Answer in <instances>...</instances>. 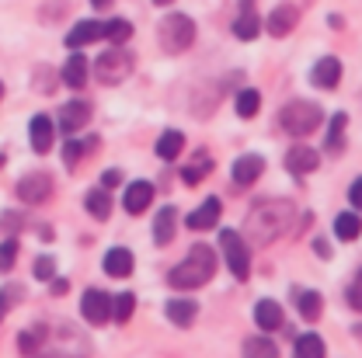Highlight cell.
Here are the masks:
<instances>
[{
	"instance_id": "ba28073f",
	"label": "cell",
	"mask_w": 362,
	"mask_h": 358,
	"mask_svg": "<svg viewBox=\"0 0 362 358\" xmlns=\"http://www.w3.org/2000/svg\"><path fill=\"white\" fill-rule=\"evenodd\" d=\"M90 101L84 97H74V101H66L63 108H59V119H56V129L63 136H81L84 133V126L90 122Z\"/></svg>"
},
{
	"instance_id": "8fae6325",
	"label": "cell",
	"mask_w": 362,
	"mask_h": 358,
	"mask_svg": "<svg viewBox=\"0 0 362 358\" xmlns=\"http://www.w3.org/2000/svg\"><path fill=\"white\" fill-rule=\"evenodd\" d=\"M220 216H223V202H220L216 195H209V198H202V202L185 216V226H188L192 233H206V229L220 226Z\"/></svg>"
},
{
	"instance_id": "b9f144b4",
	"label": "cell",
	"mask_w": 362,
	"mask_h": 358,
	"mask_svg": "<svg viewBox=\"0 0 362 358\" xmlns=\"http://www.w3.org/2000/svg\"><path fill=\"white\" fill-rule=\"evenodd\" d=\"M35 77H39V80H35V90H45V94H49V90H56V84H59V80H56V73H52L49 66H39V70H35Z\"/></svg>"
},
{
	"instance_id": "83f0119b",
	"label": "cell",
	"mask_w": 362,
	"mask_h": 358,
	"mask_svg": "<svg viewBox=\"0 0 362 358\" xmlns=\"http://www.w3.org/2000/svg\"><path fill=\"white\" fill-rule=\"evenodd\" d=\"M52 334H49V327L45 323H32V327H25L21 334H18V352L21 355H39V352H45V341H49Z\"/></svg>"
},
{
	"instance_id": "484cf974",
	"label": "cell",
	"mask_w": 362,
	"mask_h": 358,
	"mask_svg": "<svg viewBox=\"0 0 362 358\" xmlns=\"http://www.w3.org/2000/svg\"><path fill=\"white\" fill-rule=\"evenodd\" d=\"M164 316L175 323V327H192L195 323V316H199V303L195 299H188V296H178V299H168V306H164Z\"/></svg>"
},
{
	"instance_id": "7a4b0ae2",
	"label": "cell",
	"mask_w": 362,
	"mask_h": 358,
	"mask_svg": "<svg viewBox=\"0 0 362 358\" xmlns=\"http://www.w3.org/2000/svg\"><path fill=\"white\" fill-rule=\"evenodd\" d=\"M216 265H220V258H216V251H213L209 244H192V251L181 258L175 268L168 271V285H171V289H178V292L202 289V285H209V282H213Z\"/></svg>"
},
{
	"instance_id": "f546056e",
	"label": "cell",
	"mask_w": 362,
	"mask_h": 358,
	"mask_svg": "<svg viewBox=\"0 0 362 358\" xmlns=\"http://www.w3.org/2000/svg\"><path fill=\"white\" fill-rule=\"evenodd\" d=\"M240 358H279V345L272 341L269 334H251L240 341Z\"/></svg>"
},
{
	"instance_id": "8992f818",
	"label": "cell",
	"mask_w": 362,
	"mask_h": 358,
	"mask_svg": "<svg viewBox=\"0 0 362 358\" xmlns=\"http://www.w3.org/2000/svg\"><path fill=\"white\" fill-rule=\"evenodd\" d=\"M220 251H223L230 275H233L237 282H247V278H251V244L244 240V233L223 226V229H220Z\"/></svg>"
},
{
	"instance_id": "9c48e42d",
	"label": "cell",
	"mask_w": 362,
	"mask_h": 358,
	"mask_svg": "<svg viewBox=\"0 0 362 358\" xmlns=\"http://www.w3.org/2000/svg\"><path fill=\"white\" fill-rule=\"evenodd\" d=\"M296 25H300V7L296 4H279V7L269 11V18H262V28L272 39H286L289 32H296Z\"/></svg>"
},
{
	"instance_id": "ac0fdd59",
	"label": "cell",
	"mask_w": 362,
	"mask_h": 358,
	"mask_svg": "<svg viewBox=\"0 0 362 358\" xmlns=\"http://www.w3.org/2000/svg\"><path fill=\"white\" fill-rule=\"evenodd\" d=\"M289 296H293V306H296V314L303 316L307 323H317V320H320V314H324V296H320L317 289L293 285V289H289Z\"/></svg>"
},
{
	"instance_id": "7bdbcfd3",
	"label": "cell",
	"mask_w": 362,
	"mask_h": 358,
	"mask_svg": "<svg viewBox=\"0 0 362 358\" xmlns=\"http://www.w3.org/2000/svg\"><path fill=\"white\" fill-rule=\"evenodd\" d=\"M349 205H352L356 213H362V174L352 178V184H349Z\"/></svg>"
},
{
	"instance_id": "d590c367",
	"label": "cell",
	"mask_w": 362,
	"mask_h": 358,
	"mask_svg": "<svg viewBox=\"0 0 362 358\" xmlns=\"http://www.w3.org/2000/svg\"><path fill=\"white\" fill-rule=\"evenodd\" d=\"M105 39L112 45H126L133 39V21H126V18H112V21H105Z\"/></svg>"
},
{
	"instance_id": "836d02e7",
	"label": "cell",
	"mask_w": 362,
	"mask_h": 358,
	"mask_svg": "<svg viewBox=\"0 0 362 358\" xmlns=\"http://www.w3.org/2000/svg\"><path fill=\"white\" fill-rule=\"evenodd\" d=\"M233 112H237V119H255L262 112V90H255V88L237 90L233 94Z\"/></svg>"
},
{
	"instance_id": "74e56055",
	"label": "cell",
	"mask_w": 362,
	"mask_h": 358,
	"mask_svg": "<svg viewBox=\"0 0 362 358\" xmlns=\"http://www.w3.org/2000/svg\"><path fill=\"white\" fill-rule=\"evenodd\" d=\"M18 254H21V240L18 237H4L0 240V271H11L18 265Z\"/></svg>"
},
{
	"instance_id": "2e32d148",
	"label": "cell",
	"mask_w": 362,
	"mask_h": 358,
	"mask_svg": "<svg viewBox=\"0 0 362 358\" xmlns=\"http://www.w3.org/2000/svg\"><path fill=\"white\" fill-rule=\"evenodd\" d=\"M90 80V63L81 49H70V59L59 70V84H66L70 90H84V84Z\"/></svg>"
},
{
	"instance_id": "7dc6e473",
	"label": "cell",
	"mask_w": 362,
	"mask_h": 358,
	"mask_svg": "<svg viewBox=\"0 0 362 358\" xmlns=\"http://www.w3.org/2000/svg\"><path fill=\"white\" fill-rule=\"evenodd\" d=\"M90 7H98V11H105V7H112V0H90Z\"/></svg>"
},
{
	"instance_id": "cb8c5ba5",
	"label": "cell",
	"mask_w": 362,
	"mask_h": 358,
	"mask_svg": "<svg viewBox=\"0 0 362 358\" xmlns=\"http://www.w3.org/2000/svg\"><path fill=\"white\" fill-rule=\"evenodd\" d=\"M105 271L112 275V278H129L136 268V258L129 247H108V254H105Z\"/></svg>"
},
{
	"instance_id": "277c9868",
	"label": "cell",
	"mask_w": 362,
	"mask_h": 358,
	"mask_svg": "<svg viewBox=\"0 0 362 358\" xmlns=\"http://www.w3.org/2000/svg\"><path fill=\"white\" fill-rule=\"evenodd\" d=\"M90 70H94V80H98L101 88H119L136 70V56L126 45H112V49H105V52L94 59Z\"/></svg>"
},
{
	"instance_id": "ffe728a7",
	"label": "cell",
	"mask_w": 362,
	"mask_h": 358,
	"mask_svg": "<svg viewBox=\"0 0 362 358\" xmlns=\"http://www.w3.org/2000/svg\"><path fill=\"white\" fill-rule=\"evenodd\" d=\"M233 35L240 42H251L262 35V14L255 11V0H240V14L233 18Z\"/></svg>"
},
{
	"instance_id": "f6af8a7d",
	"label": "cell",
	"mask_w": 362,
	"mask_h": 358,
	"mask_svg": "<svg viewBox=\"0 0 362 358\" xmlns=\"http://www.w3.org/2000/svg\"><path fill=\"white\" fill-rule=\"evenodd\" d=\"M314 254H317V258H324V261H327V258H331L334 251H331V244H327L324 237H317V240H314Z\"/></svg>"
},
{
	"instance_id": "4316f807",
	"label": "cell",
	"mask_w": 362,
	"mask_h": 358,
	"mask_svg": "<svg viewBox=\"0 0 362 358\" xmlns=\"http://www.w3.org/2000/svg\"><path fill=\"white\" fill-rule=\"evenodd\" d=\"M98 136H90V139H77V136H66V143H63V164H66V171H77V164L88 157L90 150H98Z\"/></svg>"
},
{
	"instance_id": "c3c4849f",
	"label": "cell",
	"mask_w": 362,
	"mask_h": 358,
	"mask_svg": "<svg viewBox=\"0 0 362 358\" xmlns=\"http://www.w3.org/2000/svg\"><path fill=\"white\" fill-rule=\"evenodd\" d=\"M32 358H63V355H42V352H39V355H32Z\"/></svg>"
},
{
	"instance_id": "d4e9b609",
	"label": "cell",
	"mask_w": 362,
	"mask_h": 358,
	"mask_svg": "<svg viewBox=\"0 0 362 358\" xmlns=\"http://www.w3.org/2000/svg\"><path fill=\"white\" fill-rule=\"evenodd\" d=\"M84 209H88L90 220H98V223H105L108 216H112V209H115V202H112V191L108 188H90L88 195H84Z\"/></svg>"
},
{
	"instance_id": "6da1fadb",
	"label": "cell",
	"mask_w": 362,
	"mask_h": 358,
	"mask_svg": "<svg viewBox=\"0 0 362 358\" xmlns=\"http://www.w3.org/2000/svg\"><path fill=\"white\" fill-rule=\"evenodd\" d=\"M296 226V202L289 198H262L251 205L244 220V240L251 247H269Z\"/></svg>"
},
{
	"instance_id": "3957f363",
	"label": "cell",
	"mask_w": 362,
	"mask_h": 358,
	"mask_svg": "<svg viewBox=\"0 0 362 358\" xmlns=\"http://www.w3.org/2000/svg\"><path fill=\"white\" fill-rule=\"evenodd\" d=\"M320 122H324L320 105L307 101V97H293V101H289V105H282V112H279V129H282V133H289L293 139H303V136L317 133V129H320Z\"/></svg>"
},
{
	"instance_id": "d6a6232c",
	"label": "cell",
	"mask_w": 362,
	"mask_h": 358,
	"mask_svg": "<svg viewBox=\"0 0 362 358\" xmlns=\"http://www.w3.org/2000/svg\"><path fill=\"white\" fill-rule=\"evenodd\" d=\"M324 355H327V345L314 330H307V334H300L293 341V358H324Z\"/></svg>"
},
{
	"instance_id": "60d3db41",
	"label": "cell",
	"mask_w": 362,
	"mask_h": 358,
	"mask_svg": "<svg viewBox=\"0 0 362 358\" xmlns=\"http://www.w3.org/2000/svg\"><path fill=\"white\" fill-rule=\"evenodd\" d=\"M345 299H349V306H352L356 314H362V268L356 271V278L349 282V289H345Z\"/></svg>"
},
{
	"instance_id": "1f68e13d",
	"label": "cell",
	"mask_w": 362,
	"mask_h": 358,
	"mask_svg": "<svg viewBox=\"0 0 362 358\" xmlns=\"http://www.w3.org/2000/svg\"><path fill=\"white\" fill-rule=\"evenodd\" d=\"M334 237L338 240H345V244H352V240H359L362 237V216L356 209H349V213H338L334 216Z\"/></svg>"
},
{
	"instance_id": "bcb514c9",
	"label": "cell",
	"mask_w": 362,
	"mask_h": 358,
	"mask_svg": "<svg viewBox=\"0 0 362 358\" xmlns=\"http://www.w3.org/2000/svg\"><path fill=\"white\" fill-rule=\"evenodd\" d=\"M49 282H52V296H66V292H70V282H66V278H56V275H52Z\"/></svg>"
},
{
	"instance_id": "603a6c76",
	"label": "cell",
	"mask_w": 362,
	"mask_h": 358,
	"mask_svg": "<svg viewBox=\"0 0 362 358\" xmlns=\"http://www.w3.org/2000/svg\"><path fill=\"white\" fill-rule=\"evenodd\" d=\"M98 39H105V21H77L66 32V49H84Z\"/></svg>"
},
{
	"instance_id": "7402d4cb",
	"label": "cell",
	"mask_w": 362,
	"mask_h": 358,
	"mask_svg": "<svg viewBox=\"0 0 362 358\" xmlns=\"http://www.w3.org/2000/svg\"><path fill=\"white\" fill-rule=\"evenodd\" d=\"M345 129H349V115L345 112H334L327 119V129H324V153L327 157H334V153L345 150Z\"/></svg>"
},
{
	"instance_id": "4fadbf2b",
	"label": "cell",
	"mask_w": 362,
	"mask_h": 358,
	"mask_svg": "<svg viewBox=\"0 0 362 358\" xmlns=\"http://www.w3.org/2000/svg\"><path fill=\"white\" fill-rule=\"evenodd\" d=\"M320 160H324L320 150L307 146V143H296V146L286 153V171H289L293 178H307V174H314L317 167H320Z\"/></svg>"
},
{
	"instance_id": "9a60e30c",
	"label": "cell",
	"mask_w": 362,
	"mask_h": 358,
	"mask_svg": "<svg viewBox=\"0 0 362 358\" xmlns=\"http://www.w3.org/2000/svg\"><path fill=\"white\" fill-rule=\"evenodd\" d=\"M153 195H157V188H153V181H129L126 184V191H122V209L129 213V216H143L150 205H153Z\"/></svg>"
},
{
	"instance_id": "d6986e66",
	"label": "cell",
	"mask_w": 362,
	"mask_h": 358,
	"mask_svg": "<svg viewBox=\"0 0 362 358\" xmlns=\"http://www.w3.org/2000/svg\"><path fill=\"white\" fill-rule=\"evenodd\" d=\"M28 143H32V150L39 157H45L52 150V143H56V122L49 115H32V122H28Z\"/></svg>"
},
{
	"instance_id": "30bf717a",
	"label": "cell",
	"mask_w": 362,
	"mask_h": 358,
	"mask_svg": "<svg viewBox=\"0 0 362 358\" xmlns=\"http://www.w3.org/2000/svg\"><path fill=\"white\" fill-rule=\"evenodd\" d=\"M81 316L88 320L90 327H105L112 320V296L105 289H88L81 296Z\"/></svg>"
},
{
	"instance_id": "f907efd6",
	"label": "cell",
	"mask_w": 362,
	"mask_h": 358,
	"mask_svg": "<svg viewBox=\"0 0 362 358\" xmlns=\"http://www.w3.org/2000/svg\"><path fill=\"white\" fill-rule=\"evenodd\" d=\"M4 160H7V157H4V153H0V167H4Z\"/></svg>"
},
{
	"instance_id": "7c38bea8",
	"label": "cell",
	"mask_w": 362,
	"mask_h": 358,
	"mask_svg": "<svg viewBox=\"0 0 362 358\" xmlns=\"http://www.w3.org/2000/svg\"><path fill=\"white\" fill-rule=\"evenodd\" d=\"M216 171V160H213V153L209 150H195L185 164H181V171H178V178L185 188H195V184H202V181L209 178Z\"/></svg>"
},
{
	"instance_id": "5b68a950",
	"label": "cell",
	"mask_w": 362,
	"mask_h": 358,
	"mask_svg": "<svg viewBox=\"0 0 362 358\" xmlns=\"http://www.w3.org/2000/svg\"><path fill=\"white\" fill-rule=\"evenodd\" d=\"M157 42H160L164 52H171V56L192 49V42H195V21H192L188 14H181V11H171V14L160 18V25H157Z\"/></svg>"
},
{
	"instance_id": "816d5d0a",
	"label": "cell",
	"mask_w": 362,
	"mask_h": 358,
	"mask_svg": "<svg viewBox=\"0 0 362 358\" xmlns=\"http://www.w3.org/2000/svg\"><path fill=\"white\" fill-rule=\"evenodd\" d=\"M0 97H4V80H0Z\"/></svg>"
},
{
	"instance_id": "5bb4252c",
	"label": "cell",
	"mask_w": 362,
	"mask_h": 358,
	"mask_svg": "<svg viewBox=\"0 0 362 358\" xmlns=\"http://www.w3.org/2000/svg\"><path fill=\"white\" fill-rule=\"evenodd\" d=\"M262 174H265V157H262V153H240V157L233 160V171H230V178H233V188H237V191L258 184Z\"/></svg>"
},
{
	"instance_id": "e0dca14e",
	"label": "cell",
	"mask_w": 362,
	"mask_h": 358,
	"mask_svg": "<svg viewBox=\"0 0 362 358\" xmlns=\"http://www.w3.org/2000/svg\"><path fill=\"white\" fill-rule=\"evenodd\" d=\"M341 59L338 56H320L314 63V70H310V84H314L317 90H334L338 84H341Z\"/></svg>"
},
{
	"instance_id": "4dcf8cb0",
	"label": "cell",
	"mask_w": 362,
	"mask_h": 358,
	"mask_svg": "<svg viewBox=\"0 0 362 358\" xmlns=\"http://www.w3.org/2000/svg\"><path fill=\"white\" fill-rule=\"evenodd\" d=\"M181 150H185V133H178V129H164V133H160V139H157V146H153L157 160H164V164L178 160Z\"/></svg>"
},
{
	"instance_id": "f1b7e54d",
	"label": "cell",
	"mask_w": 362,
	"mask_h": 358,
	"mask_svg": "<svg viewBox=\"0 0 362 358\" xmlns=\"http://www.w3.org/2000/svg\"><path fill=\"white\" fill-rule=\"evenodd\" d=\"M282 323H286L282 306H279L275 299H258V306H255V327H262L265 334H272V330H279Z\"/></svg>"
},
{
	"instance_id": "ab89813d",
	"label": "cell",
	"mask_w": 362,
	"mask_h": 358,
	"mask_svg": "<svg viewBox=\"0 0 362 358\" xmlns=\"http://www.w3.org/2000/svg\"><path fill=\"white\" fill-rule=\"evenodd\" d=\"M32 275H35L39 282H49V278L56 275V258H52V254H39L35 265H32Z\"/></svg>"
},
{
	"instance_id": "ee69618b",
	"label": "cell",
	"mask_w": 362,
	"mask_h": 358,
	"mask_svg": "<svg viewBox=\"0 0 362 358\" xmlns=\"http://www.w3.org/2000/svg\"><path fill=\"white\" fill-rule=\"evenodd\" d=\"M98 184H101V188H108V191H112V188H119V184H122V171H119V167H112V171H105Z\"/></svg>"
},
{
	"instance_id": "44dd1931",
	"label": "cell",
	"mask_w": 362,
	"mask_h": 358,
	"mask_svg": "<svg viewBox=\"0 0 362 358\" xmlns=\"http://www.w3.org/2000/svg\"><path fill=\"white\" fill-rule=\"evenodd\" d=\"M178 233V209L175 205H160L157 216H153V244L157 247H168Z\"/></svg>"
},
{
	"instance_id": "8d00e7d4",
	"label": "cell",
	"mask_w": 362,
	"mask_h": 358,
	"mask_svg": "<svg viewBox=\"0 0 362 358\" xmlns=\"http://www.w3.org/2000/svg\"><path fill=\"white\" fill-rule=\"evenodd\" d=\"M21 299H25V285L11 282V285H4V289H0V323H4V316L11 314Z\"/></svg>"
},
{
	"instance_id": "f35d334b",
	"label": "cell",
	"mask_w": 362,
	"mask_h": 358,
	"mask_svg": "<svg viewBox=\"0 0 362 358\" xmlns=\"http://www.w3.org/2000/svg\"><path fill=\"white\" fill-rule=\"evenodd\" d=\"M25 223H28L25 213H14V209H7V213L0 216V229H4L7 237H18V233L25 229Z\"/></svg>"
},
{
	"instance_id": "e575fe53",
	"label": "cell",
	"mask_w": 362,
	"mask_h": 358,
	"mask_svg": "<svg viewBox=\"0 0 362 358\" xmlns=\"http://www.w3.org/2000/svg\"><path fill=\"white\" fill-rule=\"evenodd\" d=\"M136 314V292H119V296H112V320L115 323H129Z\"/></svg>"
},
{
	"instance_id": "681fc988",
	"label": "cell",
	"mask_w": 362,
	"mask_h": 358,
	"mask_svg": "<svg viewBox=\"0 0 362 358\" xmlns=\"http://www.w3.org/2000/svg\"><path fill=\"white\" fill-rule=\"evenodd\" d=\"M153 4H160V7H164V4H171V0H153Z\"/></svg>"
},
{
	"instance_id": "52a82bcc",
	"label": "cell",
	"mask_w": 362,
	"mask_h": 358,
	"mask_svg": "<svg viewBox=\"0 0 362 358\" xmlns=\"http://www.w3.org/2000/svg\"><path fill=\"white\" fill-rule=\"evenodd\" d=\"M14 191H18V198H21L25 205H42V202L52 198L56 181H52V174H45V171H28V174L18 178Z\"/></svg>"
}]
</instances>
